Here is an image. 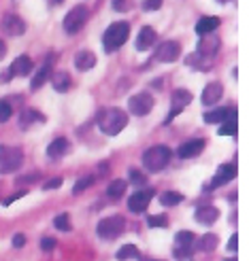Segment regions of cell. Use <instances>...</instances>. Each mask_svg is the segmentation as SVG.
<instances>
[{"label": "cell", "instance_id": "obj_1", "mask_svg": "<svg viewBox=\"0 0 249 261\" xmlns=\"http://www.w3.org/2000/svg\"><path fill=\"white\" fill-rule=\"evenodd\" d=\"M126 125H128V115L122 109H104L98 115V127L107 136L120 134Z\"/></svg>", "mask_w": 249, "mask_h": 261}, {"label": "cell", "instance_id": "obj_2", "mask_svg": "<svg viewBox=\"0 0 249 261\" xmlns=\"http://www.w3.org/2000/svg\"><path fill=\"white\" fill-rule=\"evenodd\" d=\"M128 34H130V25L128 21H115L111 23L107 32H104L102 36V47L107 54H113V51L120 49L126 41H128Z\"/></svg>", "mask_w": 249, "mask_h": 261}, {"label": "cell", "instance_id": "obj_3", "mask_svg": "<svg viewBox=\"0 0 249 261\" xmlns=\"http://www.w3.org/2000/svg\"><path fill=\"white\" fill-rule=\"evenodd\" d=\"M170 155L173 153H170L168 147H162V145L151 147L143 153V166H145L149 172H162L170 164Z\"/></svg>", "mask_w": 249, "mask_h": 261}, {"label": "cell", "instance_id": "obj_4", "mask_svg": "<svg viewBox=\"0 0 249 261\" xmlns=\"http://www.w3.org/2000/svg\"><path fill=\"white\" fill-rule=\"evenodd\" d=\"M24 164V153L17 147H0V174H13Z\"/></svg>", "mask_w": 249, "mask_h": 261}, {"label": "cell", "instance_id": "obj_5", "mask_svg": "<svg viewBox=\"0 0 249 261\" xmlns=\"http://www.w3.org/2000/svg\"><path fill=\"white\" fill-rule=\"evenodd\" d=\"M96 231H98V236L104 238V240H115V238H120L122 233L126 231V221L120 215L107 217V219H102L98 223Z\"/></svg>", "mask_w": 249, "mask_h": 261}, {"label": "cell", "instance_id": "obj_6", "mask_svg": "<svg viewBox=\"0 0 249 261\" xmlns=\"http://www.w3.org/2000/svg\"><path fill=\"white\" fill-rule=\"evenodd\" d=\"M87 17H89V11H87L83 5L73 7V9L66 13L64 21H62L64 32H66V34H77V32H81V28L87 23Z\"/></svg>", "mask_w": 249, "mask_h": 261}, {"label": "cell", "instance_id": "obj_7", "mask_svg": "<svg viewBox=\"0 0 249 261\" xmlns=\"http://www.w3.org/2000/svg\"><path fill=\"white\" fill-rule=\"evenodd\" d=\"M153 104H155L153 96L147 94V91H141V94H134L132 98L128 100V111L132 115H137V117H145V115L151 113Z\"/></svg>", "mask_w": 249, "mask_h": 261}, {"label": "cell", "instance_id": "obj_8", "mask_svg": "<svg viewBox=\"0 0 249 261\" xmlns=\"http://www.w3.org/2000/svg\"><path fill=\"white\" fill-rule=\"evenodd\" d=\"M190 102H192V94H190L188 89H175V91H173V98H170V107H173V109H170V115L166 117V123L173 121L175 117H177L183 109H186Z\"/></svg>", "mask_w": 249, "mask_h": 261}, {"label": "cell", "instance_id": "obj_9", "mask_svg": "<svg viewBox=\"0 0 249 261\" xmlns=\"http://www.w3.org/2000/svg\"><path fill=\"white\" fill-rule=\"evenodd\" d=\"M181 56V45L177 41H164L155 49V60L158 62H177Z\"/></svg>", "mask_w": 249, "mask_h": 261}, {"label": "cell", "instance_id": "obj_10", "mask_svg": "<svg viewBox=\"0 0 249 261\" xmlns=\"http://www.w3.org/2000/svg\"><path fill=\"white\" fill-rule=\"evenodd\" d=\"M151 198H153V189H143V191H137V193L130 195V200H128V208H130V211H132L134 215H141V213L149 206Z\"/></svg>", "mask_w": 249, "mask_h": 261}, {"label": "cell", "instance_id": "obj_11", "mask_svg": "<svg viewBox=\"0 0 249 261\" xmlns=\"http://www.w3.org/2000/svg\"><path fill=\"white\" fill-rule=\"evenodd\" d=\"M3 30L9 34V36H21L26 32V23L19 15H13V13H9V15L3 17Z\"/></svg>", "mask_w": 249, "mask_h": 261}, {"label": "cell", "instance_id": "obj_12", "mask_svg": "<svg viewBox=\"0 0 249 261\" xmlns=\"http://www.w3.org/2000/svg\"><path fill=\"white\" fill-rule=\"evenodd\" d=\"M232 119H237V109H215V111H209L205 113V121L207 123H224V121H232Z\"/></svg>", "mask_w": 249, "mask_h": 261}, {"label": "cell", "instance_id": "obj_13", "mask_svg": "<svg viewBox=\"0 0 249 261\" xmlns=\"http://www.w3.org/2000/svg\"><path fill=\"white\" fill-rule=\"evenodd\" d=\"M234 176H237V166H232V164H221V166L217 168L215 176H213L211 189H215V187H221V185H226V182H230Z\"/></svg>", "mask_w": 249, "mask_h": 261}, {"label": "cell", "instance_id": "obj_14", "mask_svg": "<svg viewBox=\"0 0 249 261\" xmlns=\"http://www.w3.org/2000/svg\"><path fill=\"white\" fill-rule=\"evenodd\" d=\"M155 41H158V34H155L153 28H149V25H145V28H141L139 36H137V49L139 51H149Z\"/></svg>", "mask_w": 249, "mask_h": 261}, {"label": "cell", "instance_id": "obj_15", "mask_svg": "<svg viewBox=\"0 0 249 261\" xmlns=\"http://www.w3.org/2000/svg\"><path fill=\"white\" fill-rule=\"evenodd\" d=\"M221 96H224V87H221V83L213 81V83H209L202 91V104L205 107H213V104L219 102Z\"/></svg>", "mask_w": 249, "mask_h": 261}, {"label": "cell", "instance_id": "obj_16", "mask_svg": "<svg viewBox=\"0 0 249 261\" xmlns=\"http://www.w3.org/2000/svg\"><path fill=\"white\" fill-rule=\"evenodd\" d=\"M202 149H205V140H202V138H194V140L183 142L177 153H179L181 160H188V158H194V155H198Z\"/></svg>", "mask_w": 249, "mask_h": 261}, {"label": "cell", "instance_id": "obj_17", "mask_svg": "<svg viewBox=\"0 0 249 261\" xmlns=\"http://www.w3.org/2000/svg\"><path fill=\"white\" fill-rule=\"evenodd\" d=\"M217 217H219V211L215 206H200V208H196V213H194V219L205 225H213Z\"/></svg>", "mask_w": 249, "mask_h": 261}, {"label": "cell", "instance_id": "obj_18", "mask_svg": "<svg viewBox=\"0 0 249 261\" xmlns=\"http://www.w3.org/2000/svg\"><path fill=\"white\" fill-rule=\"evenodd\" d=\"M32 70V60L28 56H19L15 58V62L11 64V68L7 74H15V76H28Z\"/></svg>", "mask_w": 249, "mask_h": 261}, {"label": "cell", "instance_id": "obj_19", "mask_svg": "<svg viewBox=\"0 0 249 261\" xmlns=\"http://www.w3.org/2000/svg\"><path fill=\"white\" fill-rule=\"evenodd\" d=\"M71 151V142L66 140V138H56L51 145L47 147V155L51 160H60V158H64Z\"/></svg>", "mask_w": 249, "mask_h": 261}, {"label": "cell", "instance_id": "obj_20", "mask_svg": "<svg viewBox=\"0 0 249 261\" xmlns=\"http://www.w3.org/2000/svg\"><path fill=\"white\" fill-rule=\"evenodd\" d=\"M43 121H45V115H41L36 109H24V113L19 115V125L24 129H28L34 123H43Z\"/></svg>", "mask_w": 249, "mask_h": 261}, {"label": "cell", "instance_id": "obj_21", "mask_svg": "<svg viewBox=\"0 0 249 261\" xmlns=\"http://www.w3.org/2000/svg\"><path fill=\"white\" fill-rule=\"evenodd\" d=\"M219 17H200L198 23H196V34H200V36H207V34H211L219 28Z\"/></svg>", "mask_w": 249, "mask_h": 261}, {"label": "cell", "instance_id": "obj_22", "mask_svg": "<svg viewBox=\"0 0 249 261\" xmlns=\"http://www.w3.org/2000/svg\"><path fill=\"white\" fill-rule=\"evenodd\" d=\"M217 49H219V41L213 36H207L202 41H198V54L205 58H213L217 54Z\"/></svg>", "mask_w": 249, "mask_h": 261}, {"label": "cell", "instance_id": "obj_23", "mask_svg": "<svg viewBox=\"0 0 249 261\" xmlns=\"http://www.w3.org/2000/svg\"><path fill=\"white\" fill-rule=\"evenodd\" d=\"M75 66L79 70H89L96 66V56L92 54V51H79V54L75 56Z\"/></svg>", "mask_w": 249, "mask_h": 261}, {"label": "cell", "instance_id": "obj_24", "mask_svg": "<svg viewBox=\"0 0 249 261\" xmlns=\"http://www.w3.org/2000/svg\"><path fill=\"white\" fill-rule=\"evenodd\" d=\"M71 74L69 72H64V70H60V72H56V74H51V85H54V89L56 91H66L69 87H71Z\"/></svg>", "mask_w": 249, "mask_h": 261}, {"label": "cell", "instance_id": "obj_25", "mask_svg": "<svg viewBox=\"0 0 249 261\" xmlns=\"http://www.w3.org/2000/svg\"><path fill=\"white\" fill-rule=\"evenodd\" d=\"M126 180H122V178H117V180H113L111 182V185L107 187V195H109V198L111 200H120L122 198V195L126 193Z\"/></svg>", "mask_w": 249, "mask_h": 261}, {"label": "cell", "instance_id": "obj_26", "mask_svg": "<svg viewBox=\"0 0 249 261\" xmlns=\"http://www.w3.org/2000/svg\"><path fill=\"white\" fill-rule=\"evenodd\" d=\"M196 246H198L200 251H205V253H211V251L217 249V236L215 233H205V236L196 242Z\"/></svg>", "mask_w": 249, "mask_h": 261}, {"label": "cell", "instance_id": "obj_27", "mask_svg": "<svg viewBox=\"0 0 249 261\" xmlns=\"http://www.w3.org/2000/svg\"><path fill=\"white\" fill-rule=\"evenodd\" d=\"M51 76V64H45V66L36 72V76L32 79V89H38V87H43L47 83V79Z\"/></svg>", "mask_w": 249, "mask_h": 261}, {"label": "cell", "instance_id": "obj_28", "mask_svg": "<svg viewBox=\"0 0 249 261\" xmlns=\"http://www.w3.org/2000/svg\"><path fill=\"white\" fill-rule=\"evenodd\" d=\"M175 242H177V246H183V249H194L196 236L192 231H179L175 236Z\"/></svg>", "mask_w": 249, "mask_h": 261}, {"label": "cell", "instance_id": "obj_29", "mask_svg": "<svg viewBox=\"0 0 249 261\" xmlns=\"http://www.w3.org/2000/svg\"><path fill=\"white\" fill-rule=\"evenodd\" d=\"M183 202V193H177V191H166L160 195V204L162 206H177Z\"/></svg>", "mask_w": 249, "mask_h": 261}, {"label": "cell", "instance_id": "obj_30", "mask_svg": "<svg viewBox=\"0 0 249 261\" xmlns=\"http://www.w3.org/2000/svg\"><path fill=\"white\" fill-rule=\"evenodd\" d=\"M134 257H139V249L134 244H124L120 251H117V259L120 261H126V259H134Z\"/></svg>", "mask_w": 249, "mask_h": 261}, {"label": "cell", "instance_id": "obj_31", "mask_svg": "<svg viewBox=\"0 0 249 261\" xmlns=\"http://www.w3.org/2000/svg\"><path fill=\"white\" fill-rule=\"evenodd\" d=\"M94 182H96V176H83V178H79V180L75 182L73 193H75V195H79V193H81V191H85L89 185H94Z\"/></svg>", "mask_w": 249, "mask_h": 261}, {"label": "cell", "instance_id": "obj_32", "mask_svg": "<svg viewBox=\"0 0 249 261\" xmlns=\"http://www.w3.org/2000/svg\"><path fill=\"white\" fill-rule=\"evenodd\" d=\"M54 225L60 229V231H71L73 229V223H71V217L64 213V215H58L56 219H54Z\"/></svg>", "mask_w": 249, "mask_h": 261}, {"label": "cell", "instance_id": "obj_33", "mask_svg": "<svg viewBox=\"0 0 249 261\" xmlns=\"http://www.w3.org/2000/svg\"><path fill=\"white\" fill-rule=\"evenodd\" d=\"M219 136H237V119H232V121H224V123H219Z\"/></svg>", "mask_w": 249, "mask_h": 261}, {"label": "cell", "instance_id": "obj_34", "mask_svg": "<svg viewBox=\"0 0 249 261\" xmlns=\"http://www.w3.org/2000/svg\"><path fill=\"white\" fill-rule=\"evenodd\" d=\"M11 115H13V104L9 100H0V123L9 121Z\"/></svg>", "mask_w": 249, "mask_h": 261}, {"label": "cell", "instance_id": "obj_35", "mask_svg": "<svg viewBox=\"0 0 249 261\" xmlns=\"http://www.w3.org/2000/svg\"><path fill=\"white\" fill-rule=\"evenodd\" d=\"M166 223H168L166 215H151V217H147V225L149 227L160 229V227H166Z\"/></svg>", "mask_w": 249, "mask_h": 261}, {"label": "cell", "instance_id": "obj_36", "mask_svg": "<svg viewBox=\"0 0 249 261\" xmlns=\"http://www.w3.org/2000/svg\"><path fill=\"white\" fill-rule=\"evenodd\" d=\"M111 5L115 11H120V13H126L130 7H132V3L130 0H111Z\"/></svg>", "mask_w": 249, "mask_h": 261}, {"label": "cell", "instance_id": "obj_37", "mask_svg": "<svg viewBox=\"0 0 249 261\" xmlns=\"http://www.w3.org/2000/svg\"><path fill=\"white\" fill-rule=\"evenodd\" d=\"M128 176H130V180H132L134 185H145V182H147V178L143 176V172H139V170H130Z\"/></svg>", "mask_w": 249, "mask_h": 261}, {"label": "cell", "instance_id": "obj_38", "mask_svg": "<svg viewBox=\"0 0 249 261\" xmlns=\"http://www.w3.org/2000/svg\"><path fill=\"white\" fill-rule=\"evenodd\" d=\"M175 257L177 259H190L194 255V249H183V246H175Z\"/></svg>", "mask_w": 249, "mask_h": 261}, {"label": "cell", "instance_id": "obj_39", "mask_svg": "<svg viewBox=\"0 0 249 261\" xmlns=\"http://www.w3.org/2000/svg\"><path fill=\"white\" fill-rule=\"evenodd\" d=\"M56 244H58L56 238H43V240H41V249H43L45 253H49V251L56 249Z\"/></svg>", "mask_w": 249, "mask_h": 261}, {"label": "cell", "instance_id": "obj_40", "mask_svg": "<svg viewBox=\"0 0 249 261\" xmlns=\"http://www.w3.org/2000/svg\"><path fill=\"white\" fill-rule=\"evenodd\" d=\"M60 185H62V176H56V178L47 180L45 185H43V189H45V191H51V189H58Z\"/></svg>", "mask_w": 249, "mask_h": 261}, {"label": "cell", "instance_id": "obj_41", "mask_svg": "<svg viewBox=\"0 0 249 261\" xmlns=\"http://www.w3.org/2000/svg\"><path fill=\"white\" fill-rule=\"evenodd\" d=\"M162 7V0H145L143 3V9L145 11H158Z\"/></svg>", "mask_w": 249, "mask_h": 261}, {"label": "cell", "instance_id": "obj_42", "mask_svg": "<svg viewBox=\"0 0 249 261\" xmlns=\"http://www.w3.org/2000/svg\"><path fill=\"white\" fill-rule=\"evenodd\" d=\"M36 174H26V176H19L17 178V182H19V185H28V182H30V185H32V182H36Z\"/></svg>", "mask_w": 249, "mask_h": 261}, {"label": "cell", "instance_id": "obj_43", "mask_svg": "<svg viewBox=\"0 0 249 261\" xmlns=\"http://www.w3.org/2000/svg\"><path fill=\"white\" fill-rule=\"evenodd\" d=\"M24 244H26V236L24 233H15V236H13V246H15V249H21Z\"/></svg>", "mask_w": 249, "mask_h": 261}, {"label": "cell", "instance_id": "obj_44", "mask_svg": "<svg viewBox=\"0 0 249 261\" xmlns=\"http://www.w3.org/2000/svg\"><path fill=\"white\" fill-rule=\"evenodd\" d=\"M237 242H239V238H237V233H234L228 240V251H237Z\"/></svg>", "mask_w": 249, "mask_h": 261}, {"label": "cell", "instance_id": "obj_45", "mask_svg": "<svg viewBox=\"0 0 249 261\" xmlns=\"http://www.w3.org/2000/svg\"><path fill=\"white\" fill-rule=\"evenodd\" d=\"M24 193H26V191H19V193H15V195H11V198H9V200H7L5 204H7V206H9V204H13V202H15L17 198H21V195H24Z\"/></svg>", "mask_w": 249, "mask_h": 261}, {"label": "cell", "instance_id": "obj_46", "mask_svg": "<svg viewBox=\"0 0 249 261\" xmlns=\"http://www.w3.org/2000/svg\"><path fill=\"white\" fill-rule=\"evenodd\" d=\"M5 56H7V45H5V41H0V60Z\"/></svg>", "mask_w": 249, "mask_h": 261}, {"label": "cell", "instance_id": "obj_47", "mask_svg": "<svg viewBox=\"0 0 249 261\" xmlns=\"http://www.w3.org/2000/svg\"><path fill=\"white\" fill-rule=\"evenodd\" d=\"M60 3H64V0H47V5H51V7H58Z\"/></svg>", "mask_w": 249, "mask_h": 261}, {"label": "cell", "instance_id": "obj_48", "mask_svg": "<svg viewBox=\"0 0 249 261\" xmlns=\"http://www.w3.org/2000/svg\"><path fill=\"white\" fill-rule=\"evenodd\" d=\"M141 261H160V259H147V257H141Z\"/></svg>", "mask_w": 249, "mask_h": 261}, {"label": "cell", "instance_id": "obj_49", "mask_svg": "<svg viewBox=\"0 0 249 261\" xmlns=\"http://www.w3.org/2000/svg\"><path fill=\"white\" fill-rule=\"evenodd\" d=\"M217 3H224L226 5V3H230V0H217Z\"/></svg>", "mask_w": 249, "mask_h": 261}, {"label": "cell", "instance_id": "obj_50", "mask_svg": "<svg viewBox=\"0 0 249 261\" xmlns=\"http://www.w3.org/2000/svg\"><path fill=\"white\" fill-rule=\"evenodd\" d=\"M228 261H237V259H228Z\"/></svg>", "mask_w": 249, "mask_h": 261}]
</instances>
